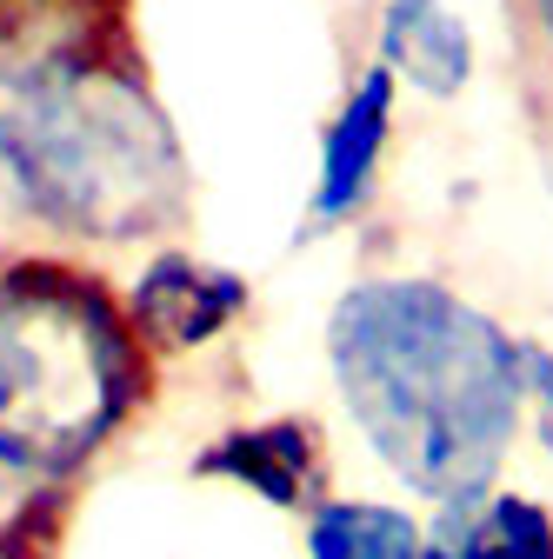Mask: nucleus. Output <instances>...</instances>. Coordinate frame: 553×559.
Masks as SVG:
<instances>
[{
  "label": "nucleus",
  "instance_id": "obj_1",
  "mask_svg": "<svg viewBox=\"0 0 553 559\" xmlns=\"http://www.w3.org/2000/svg\"><path fill=\"white\" fill-rule=\"evenodd\" d=\"M327 373L367 453L434 507L494 493L527 433L520 340L421 273H374L333 300Z\"/></svg>",
  "mask_w": 553,
  "mask_h": 559
},
{
  "label": "nucleus",
  "instance_id": "obj_2",
  "mask_svg": "<svg viewBox=\"0 0 553 559\" xmlns=\"http://www.w3.org/2000/svg\"><path fill=\"white\" fill-rule=\"evenodd\" d=\"M0 193L47 234L133 247L187 221L193 174L141 67L87 60L0 94Z\"/></svg>",
  "mask_w": 553,
  "mask_h": 559
},
{
  "label": "nucleus",
  "instance_id": "obj_3",
  "mask_svg": "<svg viewBox=\"0 0 553 559\" xmlns=\"http://www.w3.org/2000/svg\"><path fill=\"white\" fill-rule=\"evenodd\" d=\"M154 354L74 260H0V473L74 479L148 406Z\"/></svg>",
  "mask_w": 553,
  "mask_h": 559
},
{
  "label": "nucleus",
  "instance_id": "obj_4",
  "mask_svg": "<svg viewBox=\"0 0 553 559\" xmlns=\"http://www.w3.org/2000/svg\"><path fill=\"white\" fill-rule=\"evenodd\" d=\"M247 280L234 266H214L187 247H161L127 287V320L141 333L148 354H193V346L221 340L247 313Z\"/></svg>",
  "mask_w": 553,
  "mask_h": 559
},
{
  "label": "nucleus",
  "instance_id": "obj_5",
  "mask_svg": "<svg viewBox=\"0 0 553 559\" xmlns=\"http://www.w3.org/2000/svg\"><path fill=\"white\" fill-rule=\"evenodd\" d=\"M87 60H133L127 0H0V94Z\"/></svg>",
  "mask_w": 553,
  "mask_h": 559
},
{
  "label": "nucleus",
  "instance_id": "obj_6",
  "mask_svg": "<svg viewBox=\"0 0 553 559\" xmlns=\"http://www.w3.org/2000/svg\"><path fill=\"white\" fill-rule=\"evenodd\" d=\"M393 107H400V81L387 67H361V81L340 94L327 133H320V174H314V200H307V227L327 234V227H348L374 180H380V160H387V140H393Z\"/></svg>",
  "mask_w": 553,
  "mask_h": 559
},
{
  "label": "nucleus",
  "instance_id": "obj_7",
  "mask_svg": "<svg viewBox=\"0 0 553 559\" xmlns=\"http://www.w3.org/2000/svg\"><path fill=\"white\" fill-rule=\"evenodd\" d=\"M193 473L207 479H227L240 493L281 507V513H314L320 507V479H327V453H320V433L314 419H254V427H234L221 433L193 460Z\"/></svg>",
  "mask_w": 553,
  "mask_h": 559
},
{
  "label": "nucleus",
  "instance_id": "obj_8",
  "mask_svg": "<svg viewBox=\"0 0 553 559\" xmlns=\"http://www.w3.org/2000/svg\"><path fill=\"white\" fill-rule=\"evenodd\" d=\"M374 60L393 81H407L413 94L454 100L473 81V34L447 0H387L380 34H374Z\"/></svg>",
  "mask_w": 553,
  "mask_h": 559
},
{
  "label": "nucleus",
  "instance_id": "obj_9",
  "mask_svg": "<svg viewBox=\"0 0 553 559\" xmlns=\"http://www.w3.org/2000/svg\"><path fill=\"white\" fill-rule=\"evenodd\" d=\"M427 552L434 559H553V513L533 493H494L440 507V520L427 526Z\"/></svg>",
  "mask_w": 553,
  "mask_h": 559
},
{
  "label": "nucleus",
  "instance_id": "obj_10",
  "mask_svg": "<svg viewBox=\"0 0 553 559\" xmlns=\"http://www.w3.org/2000/svg\"><path fill=\"white\" fill-rule=\"evenodd\" d=\"M307 559H427V526L380 500H320L307 513Z\"/></svg>",
  "mask_w": 553,
  "mask_h": 559
},
{
  "label": "nucleus",
  "instance_id": "obj_11",
  "mask_svg": "<svg viewBox=\"0 0 553 559\" xmlns=\"http://www.w3.org/2000/svg\"><path fill=\"white\" fill-rule=\"evenodd\" d=\"M520 373H527V427L540 433V447L553 460V346L520 340Z\"/></svg>",
  "mask_w": 553,
  "mask_h": 559
},
{
  "label": "nucleus",
  "instance_id": "obj_12",
  "mask_svg": "<svg viewBox=\"0 0 553 559\" xmlns=\"http://www.w3.org/2000/svg\"><path fill=\"white\" fill-rule=\"evenodd\" d=\"M533 21H540V34H546V47H553V0H533Z\"/></svg>",
  "mask_w": 553,
  "mask_h": 559
},
{
  "label": "nucleus",
  "instance_id": "obj_13",
  "mask_svg": "<svg viewBox=\"0 0 553 559\" xmlns=\"http://www.w3.org/2000/svg\"><path fill=\"white\" fill-rule=\"evenodd\" d=\"M427 559H434V552H427Z\"/></svg>",
  "mask_w": 553,
  "mask_h": 559
}]
</instances>
